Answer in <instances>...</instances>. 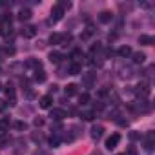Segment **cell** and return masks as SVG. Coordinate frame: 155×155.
<instances>
[{
  "label": "cell",
  "mask_w": 155,
  "mask_h": 155,
  "mask_svg": "<svg viewBox=\"0 0 155 155\" xmlns=\"http://www.w3.org/2000/svg\"><path fill=\"white\" fill-rule=\"evenodd\" d=\"M64 17V9L57 4V6H53L51 8V17H49V22H58L60 18Z\"/></svg>",
  "instance_id": "1"
},
{
  "label": "cell",
  "mask_w": 155,
  "mask_h": 155,
  "mask_svg": "<svg viewBox=\"0 0 155 155\" xmlns=\"http://www.w3.org/2000/svg\"><path fill=\"white\" fill-rule=\"evenodd\" d=\"M119 142H120V133H113V135H110L106 139V148L108 150H113V148H117Z\"/></svg>",
  "instance_id": "2"
},
{
  "label": "cell",
  "mask_w": 155,
  "mask_h": 155,
  "mask_svg": "<svg viewBox=\"0 0 155 155\" xmlns=\"http://www.w3.org/2000/svg\"><path fill=\"white\" fill-rule=\"evenodd\" d=\"M93 82H95V73H84V75H82V84H84L86 88H91Z\"/></svg>",
  "instance_id": "3"
},
{
  "label": "cell",
  "mask_w": 155,
  "mask_h": 155,
  "mask_svg": "<svg viewBox=\"0 0 155 155\" xmlns=\"http://www.w3.org/2000/svg\"><path fill=\"white\" fill-rule=\"evenodd\" d=\"M40 108H44V110H49L51 106H53V97L51 95H44V97H40Z\"/></svg>",
  "instance_id": "4"
},
{
  "label": "cell",
  "mask_w": 155,
  "mask_h": 155,
  "mask_svg": "<svg viewBox=\"0 0 155 155\" xmlns=\"http://www.w3.org/2000/svg\"><path fill=\"white\" fill-rule=\"evenodd\" d=\"M49 117H51L53 120H62V119L66 117V111H64V110H60V108H53V110H51V113H49Z\"/></svg>",
  "instance_id": "5"
},
{
  "label": "cell",
  "mask_w": 155,
  "mask_h": 155,
  "mask_svg": "<svg viewBox=\"0 0 155 155\" xmlns=\"http://www.w3.org/2000/svg\"><path fill=\"white\" fill-rule=\"evenodd\" d=\"M102 135H104V126L97 124V126H93V128H91V139L99 140V139H101Z\"/></svg>",
  "instance_id": "6"
},
{
  "label": "cell",
  "mask_w": 155,
  "mask_h": 155,
  "mask_svg": "<svg viewBox=\"0 0 155 155\" xmlns=\"http://www.w3.org/2000/svg\"><path fill=\"white\" fill-rule=\"evenodd\" d=\"M64 93H66V97H75V95H79V86H77V84H68V86L64 88Z\"/></svg>",
  "instance_id": "7"
},
{
  "label": "cell",
  "mask_w": 155,
  "mask_h": 155,
  "mask_svg": "<svg viewBox=\"0 0 155 155\" xmlns=\"http://www.w3.org/2000/svg\"><path fill=\"white\" fill-rule=\"evenodd\" d=\"M68 73H69V75H81V73H82V66H81L79 62H71L69 68H68Z\"/></svg>",
  "instance_id": "8"
},
{
  "label": "cell",
  "mask_w": 155,
  "mask_h": 155,
  "mask_svg": "<svg viewBox=\"0 0 155 155\" xmlns=\"http://www.w3.org/2000/svg\"><path fill=\"white\" fill-rule=\"evenodd\" d=\"M37 35V28L35 26H26L24 29H22V37L24 38H33Z\"/></svg>",
  "instance_id": "9"
},
{
  "label": "cell",
  "mask_w": 155,
  "mask_h": 155,
  "mask_svg": "<svg viewBox=\"0 0 155 155\" xmlns=\"http://www.w3.org/2000/svg\"><path fill=\"white\" fill-rule=\"evenodd\" d=\"M135 91H137L140 97H148V95H150V86H148L146 82H142V84H139V86H137V90H135Z\"/></svg>",
  "instance_id": "10"
},
{
  "label": "cell",
  "mask_w": 155,
  "mask_h": 155,
  "mask_svg": "<svg viewBox=\"0 0 155 155\" xmlns=\"http://www.w3.org/2000/svg\"><path fill=\"white\" fill-rule=\"evenodd\" d=\"M117 53H119V57H120V58H128L133 51H131V48H130V46H120Z\"/></svg>",
  "instance_id": "11"
},
{
  "label": "cell",
  "mask_w": 155,
  "mask_h": 155,
  "mask_svg": "<svg viewBox=\"0 0 155 155\" xmlns=\"http://www.w3.org/2000/svg\"><path fill=\"white\" fill-rule=\"evenodd\" d=\"M111 18H113L111 11H102V13L99 15V20H101L102 24H108V22H111Z\"/></svg>",
  "instance_id": "12"
},
{
  "label": "cell",
  "mask_w": 155,
  "mask_h": 155,
  "mask_svg": "<svg viewBox=\"0 0 155 155\" xmlns=\"http://www.w3.org/2000/svg\"><path fill=\"white\" fill-rule=\"evenodd\" d=\"M26 66H29V68H33L35 71H37V69H42V62H40L38 58H29V60L26 62Z\"/></svg>",
  "instance_id": "13"
},
{
  "label": "cell",
  "mask_w": 155,
  "mask_h": 155,
  "mask_svg": "<svg viewBox=\"0 0 155 155\" xmlns=\"http://www.w3.org/2000/svg\"><path fill=\"white\" fill-rule=\"evenodd\" d=\"M31 15H33L31 9H28V8H26V9H20V13H18V20H22V22H24V20H29Z\"/></svg>",
  "instance_id": "14"
},
{
  "label": "cell",
  "mask_w": 155,
  "mask_h": 155,
  "mask_svg": "<svg viewBox=\"0 0 155 155\" xmlns=\"http://www.w3.org/2000/svg\"><path fill=\"white\" fill-rule=\"evenodd\" d=\"M62 60V53H58V51H51L49 53V62L51 64H58Z\"/></svg>",
  "instance_id": "15"
},
{
  "label": "cell",
  "mask_w": 155,
  "mask_h": 155,
  "mask_svg": "<svg viewBox=\"0 0 155 155\" xmlns=\"http://www.w3.org/2000/svg\"><path fill=\"white\" fill-rule=\"evenodd\" d=\"M131 55H133V62H135V64H144V62H146V55H144L142 51L131 53Z\"/></svg>",
  "instance_id": "16"
},
{
  "label": "cell",
  "mask_w": 155,
  "mask_h": 155,
  "mask_svg": "<svg viewBox=\"0 0 155 155\" xmlns=\"http://www.w3.org/2000/svg\"><path fill=\"white\" fill-rule=\"evenodd\" d=\"M139 42H140L142 46H151V44H153V37H150V35H140V37H139Z\"/></svg>",
  "instance_id": "17"
},
{
  "label": "cell",
  "mask_w": 155,
  "mask_h": 155,
  "mask_svg": "<svg viewBox=\"0 0 155 155\" xmlns=\"http://www.w3.org/2000/svg\"><path fill=\"white\" fill-rule=\"evenodd\" d=\"M81 119H82V120H93V119H95V111L86 110V111H82V113H81Z\"/></svg>",
  "instance_id": "18"
},
{
  "label": "cell",
  "mask_w": 155,
  "mask_h": 155,
  "mask_svg": "<svg viewBox=\"0 0 155 155\" xmlns=\"http://www.w3.org/2000/svg\"><path fill=\"white\" fill-rule=\"evenodd\" d=\"M144 148H146L148 151H151V150H153V131H150V133H148V137H146V144H144Z\"/></svg>",
  "instance_id": "19"
},
{
  "label": "cell",
  "mask_w": 155,
  "mask_h": 155,
  "mask_svg": "<svg viewBox=\"0 0 155 155\" xmlns=\"http://www.w3.org/2000/svg\"><path fill=\"white\" fill-rule=\"evenodd\" d=\"M35 81L37 82H44L46 81V71L44 69H37L35 71Z\"/></svg>",
  "instance_id": "20"
},
{
  "label": "cell",
  "mask_w": 155,
  "mask_h": 155,
  "mask_svg": "<svg viewBox=\"0 0 155 155\" xmlns=\"http://www.w3.org/2000/svg\"><path fill=\"white\" fill-rule=\"evenodd\" d=\"M88 102H90V93H81L79 95V104L81 106H86Z\"/></svg>",
  "instance_id": "21"
},
{
  "label": "cell",
  "mask_w": 155,
  "mask_h": 155,
  "mask_svg": "<svg viewBox=\"0 0 155 155\" xmlns=\"http://www.w3.org/2000/svg\"><path fill=\"white\" fill-rule=\"evenodd\" d=\"M9 130V120L8 119H0V131H6Z\"/></svg>",
  "instance_id": "22"
},
{
  "label": "cell",
  "mask_w": 155,
  "mask_h": 155,
  "mask_svg": "<svg viewBox=\"0 0 155 155\" xmlns=\"http://www.w3.org/2000/svg\"><path fill=\"white\" fill-rule=\"evenodd\" d=\"M6 95H8V99H11V104H15V90L8 86V90H6Z\"/></svg>",
  "instance_id": "23"
},
{
  "label": "cell",
  "mask_w": 155,
  "mask_h": 155,
  "mask_svg": "<svg viewBox=\"0 0 155 155\" xmlns=\"http://www.w3.org/2000/svg\"><path fill=\"white\" fill-rule=\"evenodd\" d=\"M49 144H51L53 148H58V144H60V137H58V135L51 137V139H49Z\"/></svg>",
  "instance_id": "24"
},
{
  "label": "cell",
  "mask_w": 155,
  "mask_h": 155,
  "mask_svg": "<svg viewBox=\"0 0 155 155\" xmlns=\"http://www.w3.org/2000/svg\"><path fill=\"white\" fill-rule=\"evenodd\" d=\"M8 29H11V26H8V24H2V22H0V35H8Z\"/></svg>",
  "instance_id": "25"
},
{
  "label": "cell",
  "mask_w": 155,
  "mask_h": 155,
  "mask_svg": "<svg viewBox=\"0 0 155 155\" xmlns=\"http://www.w3.org/2000/svg\"><path fill=\"white\" fill-rule=\"evenodd\" d=\"M13 126H15L17 130H26V128H28V124H26V122H22V120H18V122H15Z\"/></svg>",
  "instance_id": "26"
},
{
  "label": "cell",
  "mask_w": 155,
  "mask_h": 155,
  "mask_svg": "<svg viewBox=\"0 0 155 155\" xmlns=\"http://www.w3.org/2000/svg\"><path fill=\"white\" fill-rule=\"evenodd\" d=\"M130 139L131 140H139L140 139V133L139 131H130Z\"/></svg>",
  "instance_id": "27"
},
{
  "label": "cell",
  "mask_w": 155,
  "mask_h": 155,
  "mask_svg": "<svg viewBox=\"0 0 155 155\" xmlns=\"http://www.w3.org/2000/svg\"><path fill=\"white\" fill-rule=\"evenodd\" d=\"M58 6H60V8H62V9H64V11H66V9H69V8H71V4H69V2H66V0H62V2H58Z\"/></svg>",
  "instance_id": "28"
},
{
  "label": "cell",
  "mask_w": 155,
  "mask_h": 155,
  "mask_svg": "<svg viewBox=\"0 0 155 155\" xmlns=\"http://www.w3.org/2000/svg\"><path fill=\"white\" fill-rule=\"evenodd\" d=\"M33 124H35V126H44V119H40V117H37V119L33 120Z\"/></svg>",
  "instance_id": "29"
},
{
  "label": "cell",
  "mask_w": 155,
  "mask_h": 155,
  "mask_svg": "<svg viewBox=\"0 0 155 155\" xmlns=\"http://www.w3.org/2000/svg\"><path fill=\"white\" fill-rule=\"evenodd\" d=\"M79 57H82V51H79V49H75L71 53V58H79Z\"/></svg>",
  "instance_id": "30"
},
{
  "label": "cell",
  "mask_w": 155,
  "mask_h": 155,
  "mask_svg": "<svg viewBox=\"0 0 155 155\" xmlns=\"http://www.w3.org/2000/svg\"><path fill=\"white\" fill-rule=\"evenodd\" d=\"M6 106H8V102L0 99V111H4V110H6Z\"/></svg>",
  "instance_id": "31"
},
{
  "label": "cell",
  "mask_w": 155,
  "mask_h": 155,
  "mask_svg": "<svg viewBox=\"0 0 155 155\" xmlns=\"http://www.w3.org/2000/svg\"><path fill=\"white\" fill-rule=\"evenodd\" d=\"M97 95H99V97H106V95H108V90H99Z\"/></svg>",
  "instance_id": "32"
},
{
  "label": "cell",
  "mask_w": 155,
  "mask_h": 155,
  "mask_svg": "<svg viewBox=\"0 0 155 155\" xmlns=\"http://www.w3.org/2000/svg\"><path fill=\"white\" fill-rule=\"evenodd\" d=\"M128 155H137V150H135V148H133V146H131V148H130V150H128Z\"/></svg>",
  "instance_id": "33"
},
{
  "label": "cell",
  "mask_w": 155,
  "mask_h": 155,
  "mask_svg": "<svg viewBox=\"0 0 155 155\" xmlns=\"http://www.w3.org/2000/svg\"><path fill=\"white\" fill-rule=\"evenodd\" d=\"M6 53H8V55H13V53H15V48H6Z\"/></svg>",
  "instance_id": "34"
},
{
  "label": "cell",
  "mask_w": 155,
  "mask_h": 155,
  "mask_svg": "<svg viewBox=\"0 0 155 155\" xmlns=\"http://www.w3.org/2000/svg\"><path fill=\"white\" fill-rule=\"evenodd\" d=\"M95 110H99V111H101V110H104V104H102V102H99V104H95Z\"/></svg>",
  "instance_id": "35"
},
{
  "label": "cell",
  "mask_w": 155,
  "mask_h": 155,
  "mask_svg": "<svg viewBox=\"0 0 155 155\" xmlns=\"http://www.w3.org/2000/svg\"><path fill=\"white\" fill-rule=\"evenodd\" d=\"M119 124H120V126H128V120H124V119H120V120H119Z\"/></svg>",
  "instance_id": "36"
},
{
  "label": "cell",
  "mask_w": 155,
  "mask_h": 155,
  "mask_svg": "<svg viewBox=\"0 0 155 155\" xmlns=\"http://www.w3.org/2000/svg\"><path fill=\"white\" fill-rule=\"evenodd\" d=\"M119 155H126V153H119Z\"/></svg>",
  "instance_id": "37"
},
{
  "label": "cell",
  "mask_w": 155,
  "mask_h": 155,
  "mask_svg": "<svg viewBox=\"0 0 155 155\" xmlns=\"http://www.w3.org/2000/svg\"><path fill=\"white\" fill-rule=\"evenodd\" d=\"M0 88H2V86H0Z\"/></svg>",
  "instance_id": "38"
}]
</instances>
